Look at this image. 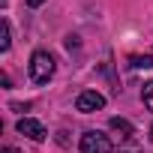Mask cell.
Here are the masks:
<instances>
[{"instance_id":"cell-1","label":"cell","mask_w":153,"mask_h":153,"mask_svg":"<svg viewBox=\"0 0 153 153\" xmlns=\"http://www.w3.org/2000/svg\"><path fill=\"white\" fill-rule=\"evenodd\" d=\"M51 75H54V54L45 48H36L30 54V78L36 84H48Z\"/></svg>"},{"instance_id":"cell-2","label":"cell","mask_w":153,"mask_h":153,"mask_svg":"<svg viewBox=\"0 0 153 153\" xmlns=\"http://www.w3.org/2000/svg\"><path fill=\"white\" fill-rule=\"evenodd\" d=\"M78 150L81 153H111V138L96 132V129H87L78 141Z\"/></svg>"},{"instance_id":"cell-3","label":"cell","mask_w":153,"mask_h":153,"mask_svg":"<svg viewBox=\"0 0 153 153\" xmlns=\"http://www.w3.org/2000/svg\"><path fill=\"white\" fill-rule=\"evenodd\" d=\"M75 108H78L81 114L102 111V108H105V96H102L99 90H84V93H78V99H75Z\"/></svg>"},{"instance_id":"cell-4","label":"cell","mask_w":153,"mask_h":153,"mask_svg":"<svg viewBox=\"0 0 153 153\" xmlns=\"http://www.w3.org/2000/svg\"><path fill=\"white\" fill-rule=\"evenodd\" d=\"M15 129L21 132V135H27L30 141H45L48 138V132H45V126L36 120V117H21L18 123H15Z\"/></svg>"},{"instance_id":"cell-5","label":"cell","mask_w":153,"mask_h":153,"mask_svg":"<svg viewBox=\"0 0 153 153\" xmlns=\"http://www.w3.org/2000/svg\"><path fill=\"white\" fill-rule=\"evenodd\" d=\"M108 129H111V132H117L123 141H129V138L135 135V129H132V123H129L126 117H111V120H108Z\"/></svg>"},{"instance_id":"cell-6","label":"cell","mask_w":153,"mask_h":153,"mask_svg":"<svg viewBox=\"0 0 153 153\" xmlns=\"http://www.w3.org/2000/svg\"><path fill=\"white\" fill-rule=\"evenodd\" d=\"M9 48H12V27L3 18V21H0V51H9Z\"/></svg>"},{"instance_id":"cell-7","label":"cell","mask_w":153,"mask_h":153,"mask_svg":"<svg viewBox=\"0 0 153 153\" xmlns=\"http://www.w3.org/2000/svg\"><path fill=\"white\" fill-rule=\"evenodd\" d=\"M129 63H132L135 69H150V66H153V57H150V54H144V57H141V54H132Z\"/></svg>"},{"instance_id":"cell-8","label":"cell","mask_w":153,"mask_h":153,"mask_svg":"<svg viewBox=\"0 0 153 153\" xmlns=\"http://www.w3.org/2000/svg\"><path fill=\"white\" fill-rule=\"evenodd\" d=\"M141 99H144V108H147V111H153V81H147V84H144Z\"/></svg>"},{"instance_id":"cell-9","label":"cell","mask_w":153,"mask_h":153,"mask_svg":"<svg viewBox=\"0 0 153 153\" xmlns=\"http://www.w3.org/2000/svg\"><path fill=\"white\" fill-rule=\"evenodd\" d=\"M24 3H27V6H30V9H39V6H42V3H45V0H24Z\"/></svg>"},{"instance_id":"cell-10","label":"cell","mask_w":153,"mask_h":153,"mask_svg":"<svg viewBox=\"0 0 153 153\" xmlns=\"http://www.w3.org/2000/svg\"><path fill=\"white\" fill-rule=\"evenodd\" d=\"M0 153H21V150H18V147H3Z\"/></svg>"},{"instance_id":"cell-11","label":"cell","mask_w":153,"mask_h":153,"mask_svg":"<svg viewBox=\"0 0 153 153\" xmlns=\"http://www.w3.org/2000/svg\"><path fill=\"white\" fill-rule=\"evenodd\" d=\"M150 141H153V126H150Z\"/></svg>"},{"instance_id":"cell-12","label":"cell","mask_w":153,"mask_h":153,"mask_svg":"<svg viewBox=\"0 0 153 153\" xmlns=\"http://www.w3.org/2000/svg\"><path fill=\"white\" fill-rule=\"evenodd\" d=\"M3 3H6V0H3Z\"/></svg>"}]
</instances>
